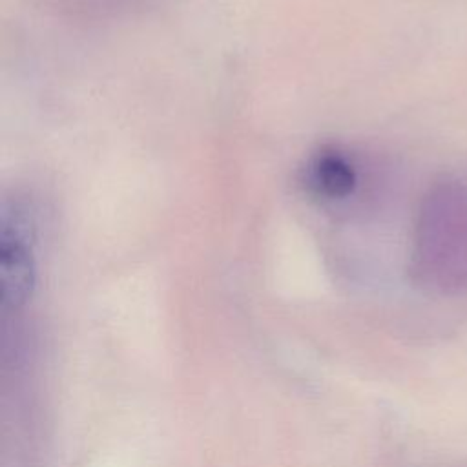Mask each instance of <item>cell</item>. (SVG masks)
Masks as SVG:
<instances>
[{"instance_id": "7a4b0ae2", "label": "cell", "mask_w": 467, "mask_h": 467, "mask_svg": "<svg viewBox=\"0 0 467 467\" xmlns=\"http://www.w3.org/2000/svg\"><path fill=\"white\" fill-rule=\"evenodd\" d=\"M358 182L352 162L336 150H325L316 155L305 170L306 188L321 199L336 201L348 197Z\"/></svg>"}, {"instance_id": "6da1fadb", "label": "cell", "mask_w": 467, "mask_h": 467, "mask_svg": "<svg viewBox=\"0 0 467 467\" xmlns=\"http://www.w3.org/2000/svg\"><path fill=\"white\" fill-rule=\"evenodd\" d=\"M16 221L4 217L0 239V283L2 303L7 308L22 306L35 288V261Z\"/></svg>"}]
</instances>
